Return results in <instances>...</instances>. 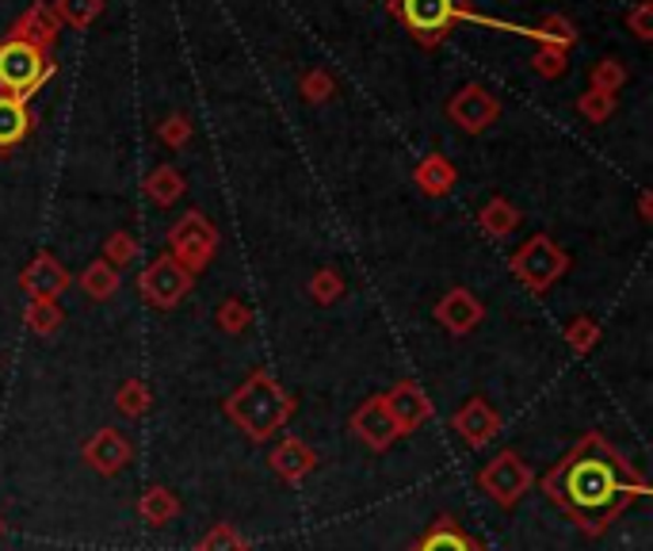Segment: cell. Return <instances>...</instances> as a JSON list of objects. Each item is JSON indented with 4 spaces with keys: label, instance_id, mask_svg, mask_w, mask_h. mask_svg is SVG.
I'll return each instance as SVG.
<instances>
[{
    "label": "cell",
    "instance_id": "6da1fadb",
    "mask_svg": "<svg viewBox=\"0 0 653 551\" xmlns=\"http://www.w3.org/2000/svg\"><path fill=\"white\" fill-rule=\"evenodd\" d=\"M543 494L585 537H604L631 502L650 494V483L604 433H585L543 475Z\"/></svg>",
    "mask_w": 653,
    "mask_h": 551
},
{
    "label": "cell",
    "instance_id": "7a4b0ae2",
    "mask_svg": "<svg viewBox=\"0 0 653 551\" xmlns=\"http://www.w3.org/2000/svg\"><path fill=\"white\" fill-rule=\"evenodd\" d=\"M225 418L248 437V441H272L279 429H287V421L295 418V398L272 379L268 372H253L230 398H225Z\"/></svg>",
    "mask_w": 653,
    "mask_h": 551
},
{
    "label": "cell",
    "instance_id": "3957f363",
    "mask_svg": "<svg viewBox=\"0 0 653 551\" xmlns=\"http://www.w3.org/2000/svg\"><path fill=\"white\" fill-rule=\"evenodd\" d=\"M531 486H535V475H531L528 460L512 449L497 452V456L478 471V491H486V498L497 502L501 509L520 506L531 494Z\"/></svg>",
    "mask_w": 653,
    "mask_h": 551
},
{
    "label": "cell",
    "instance_id": "277c9868",
    "mask_svg": "<svg viewBox=\"0 0 653 551\" xmlns=\"http://www.w3.org/2000/svg\"><path fill=\"white\" fill-rule=\"evenodd\" d=\"M46 77L43 54L31 43H8L0 46V89L12 92L15 100L27 92H35Z\"/></svg>",
    "mask_w": 653,
    "mask_h": 551
},
{
    "label": "cell",
    "instance_id": "5b68a950",
    "mask_svg": "<svg viewBox=\"0 0 653 551\" xmlns=\"http://www.w3.org/2000/svg\"><path fill=\"white\" fill-rule=\"evenodd\" d=\"M512 268L531 291H546L554 279L566 273V253H562L554 242H546V238H531V242L516 253Z\"/></svg>",
    "mask_w": 653,
    "mask_h": 551
},
{
    "label": "cell",
    "instance_id": "8992f818",
    "mask_svg": "<svg viewBox=\"0 0 653 551\" xmlns=\"http://www.w3.org/2000/svg\"><path fill=\"white\" fill-rule=\"evenodd\" d=\"M451 429H455L458 441H463L466 449H486V444L494 441L497 433H501V414H497L482 395H474L455 410Z\"/></svg>",
    "mask_w": 653,
    "mask_h": 551
},
{
    "label": "cell",
    "instance_id": "52a82bcc",
    "mask_svg": "<svg viewBox=\"0 0 653 551\" xmlns=\"http://www.w3.org/2000/svg\"><path fill=\"white\" fill-rule=\"evenodd\" d=\"M80 460L88 463V467L96 471V475H103V478H111V475H119V471L126 467V463L134 460V444L126 441L119 429H96L92 437L85 441V449H80Z\"/></svg>",
    "mask_w": 653,
    "mask_h": 551
},
{
    "label": "cell",
    "instance_id": "ba28073f",
    "mask_svg": "<svg viewBox=\"0 0 653 551\" xmlns=\"http://www.w3.org/2000/svg\"><path fill=\"white\" fill-rule=\"evenodd\" d=\"M383 403H386V410H390V418H394V426H398L401 437H409L413 429H421L424 421L432 418L429 395H424L421 383H413V379L394 383V387L383 395Z\"/></svg>",
    "mask_w": 653,
    "mask_h": 551
},
{
    "label": "cell",
    "instance_id": "9c48e42d",
    "mask_svg": "<svg viewBox=\"0 0 653 551\" xmlns=\"http://www.w3.org/2000/svg\"><path fill=\"white\" fill-rule=\"evenodd\" d=\"M352 433H356L370 452H386L401 437L390 410H386L383 395H370L356 406V414H352Z\"/></svg>",
    "mask_w": 653,
    "mask_h": 551
},
{
    "label": "cell",
    "instance_id": "30bf717a",
    "mask_svg": "<svg viewBox=\"0 0 653 551\" xmlns=\"http://www.w3.org/2000/svg\"><path fill=\"white\" fill-rule=\"evenodd\" d=\"M188 287H191L188 268H184L180 261H173V257L157 261V265H153L150 273L142 276L145 299L157 302V307H173V302H180L184 295H188Z\"/></svg>",
    "mask_w": 653,
    "mask_h": 551
},
{
    "label": "cell",
    "instance_id": "8fae6325",
    "mask_svg": "<svg viewBox=\"0 0 653 551\" xmlns=\"http://www.w3.org/2000/svg\"><path fill=\"white\" fill-rule=\"evenodd\" d=\"M268 463L284 483H302L313 467H318V452L298 437H284L276 449L268 452Z\"/></svg>",
    "mask_w": 653,
    "mask_h": 551
},
{
    "label": "cell",
    "instance_id": "7c38bea8",
    "mask_svg": "<svg viewBox=\"0 0 653 551\" xmlns=\"http://www.w3.org/2000/svg\"><path fill=\"white\" fill-rule=\"evenodd\" d=\"M173 245H176V257L184 261L188 268H199L207 257H211L214 250V234L211 227H207L199 214H191V219H184L180 227L173 230Z\"/></svg>",
    "mask_w": 653,
    "mask_h": 551
},
{
    "label": "cell",
    "instance_id": "4fadbf2b",
    "mask_svg": "<svg viewBox=\"0 0 653 551\" xmlns=\"http://www.w3.org/2000/svg\"><path fill=\"white\" fill-rule=\"evenodd\" d=\"M409 551H486V548H482L471 532L458 529L451 517H435V521L429 525V532H424V537L417 540Z\"/></svg>",
    "mask_w": 653,
    "mask_h": 551
},
{
    "label": "cell",
    "instance_id": "5bb4252c",
    "mask_svg": "<svg viewBox=\"0 0 653 551\" xmlns=\"http://www.w3.org/2000/svg\"><path fill=\"white\" fill-rule=\"evenodd\" d=\"M440 322L447 326L455 338H463V333H471L474 326L482 322V307H478V299L474 295H466V291H451L447 299L440 302Z\"/></svg>",
    "mask_w": 653,
    "mask_h": 551
},
{
    "label": "cell",
    "instance_id": "9a60e30c",
    "mask_svg": "<svg viewBox=\"0 0 653 551\" xmlns=\"http://www.w3.org/2000/svg\"><path fill=\"white\" fill-rule=\"evenodd\" d=\"M139 517L150 529H165L180 517V498L168 486H145V494L139 498Z\"/></svg>",
    "mask_w": 653,
    "mask_h": 551
},
{
    "label": "cell",
    "instance_id": "2e32d148",
    "mask_svg": "<svg viewBox=\"0 0 653 551\" xmlns=\"http://www.w3.org/2000/svg\"><path fill=\"white\" fill-rule=\"evenodd\" d=\"M455 12V0H406V20L417 31H443Z\"/></svg>",
    "mask_w": 653,
    "mask_h": 551
},
{
    "label": "cell",
    "instance_id": "e0dca14e",
    "mask_svg": "<svg viewBox=\"0 0 653 551\" xmlns=\"http://www.w3.org/2000/svg\"><path fill=\"white\" fill-rule=\"evenodd\" d=\"M27 126H31V119H27L23 100H15V96H0V150L23 142Z\"/></svg>",
    "mask_w": 653,
    "mask_h": 551
},
{
    "label": "cell",
    "instance_id": "ac0fdd59",
    "mask_svg": "<svg viewBox=\"0 0 653 551\" xmlns=\"http://www.w3.org/2000/svg\"><path fill=\"white\" fill-rule=\"evenodd\" d=\"M23 284H27L31 291L38 295V299H51V295H58L62 287H66V273H62V268L54 265L51 257H43V261H35V265H31V273L23 276Z\"/></svg>",
    "mask_w": 653,
    "mask_h": 551
},
{
    "label": "cell",
    "instance_id": "d6986e66",
    "mask_svg": "<svg viewBox=\"0 0 653 551\" xmlns=\"http://www.w3.org/2000/svg\"><path fill=\"white\" fill-rule=\"evenodd\" d=\"M150 387H145L142 379H126L123 387H119V395H115V410L123 414V418H142L145 410H150Z\"/></svg>",
    "mask_w": 653,
    "mask_h": 551
},
{
    "label": "cell",
    "instance_id": "ffe728a7",
    "mask_svg": "<svg viewBox=\"0 0 653 551\" xmlns=\"http://www.w3.org/2000/svg\"><path fill=\"white\" fill-rule=\"evenodd\" d=\"M196 551H253L248 548V540L241 537L233 525H225V521H218L214 529H207V537L199 540Z\"/></svg>",
    "mask_w": 653,
    "mask_h": 551
},
{
    "label": "cell",
    "instance_id": "44dd1931",
    "mask_svg": "<svg viewBox=\"0 0 653 551\" xmlns=\"http://www.w3.org/2000/svg\"><path fill=\"white\" fill-rule=\"evenodd\" d=\"M27 326L38 333V338H51V333L62 326V310L54 307L51 299H35V302H31V310H27Z\"/></svg>",
    "mask_w": 653,
    "mask_h": 551
},
{
    "label": "cell",
    "instance_id": "7402d4cb",
    "mask_svg": "<svg viewBox=\"0 0 653 551\" xmlns=\"http://www.w3.org/2000/svg\"><path fill=\"white\" fill-rule=\"evenodd\" d=\"M85 287H88V295H96V299H108V295L119 287L115 268H108V265H92V268H88V273H85Z\"/></svg>",
    "mask_w": 653,
    "mask_h": 551
},
{
    "label": "cell",
    "instance_id": "603a6c76",
    "mask_svg": "<svg viewBox=\"0 0 653 551\" xmlns=\"http://www.w3.org/2000/svg\"><path fill=\"white\" fill-rule=\"evenodd\" d=\"M218 326H222L225 333H241L248 326V310L241 307V302H225L222 315H218Z\"/></svg>",
    "mask_w": 653,
    "mask_h": 551
},
{
    "label": "cell",
    "instance_id": "cb8c5ba5",
    "mask_svg": "<svg viewBox=\"0 0 653 551\" xmlns=\"http://www.w3.org/2000/svg\"><path fill=\"white\" fill-rule=\"evenodd\" d=\"M486 227L494 230V234H508V230L516 227V214L508 211L505 203H494V207L486 211Z\"/></svg>",
    "mask_w": 653,
    "mask_h": 551
},
{
    "label": "cell",
    "instance_id": "d4e9b609",
    "mask_svg": "<svg viewBox=\"0 0 653 551\" xmlns=\"http://www.w3.org/2000/svg\"><path fill=\"white\" fill-rule=\"evenodd\" d=\"M313 299L318 302H329V299H336L341 295V279H336V273H321L318 279H313Z\"/></svg>",
    "mask_w": 653,
    "mask_h": 551
},
{
    "label": "cell",
    "instance_id": "484cf974",
    "mask_svg": "<svg viewBox=\"0 0 653 551\" xmlns=\"http://www.w3.org/2000/svg\"><path fill=\"white\" fill-rule=\"evenodd\" d=\"M569 345H574L577 353H588V349L596 345V326L593 322H577L574 330H569Z\"/></svg>",
    "mask_w": 653,
    "mask_h": 551
},
{
    "label": "cell",
    "instance_id": "4316f807",
    "mask_svg": "<svg viewBox=\"0 0 653 551\" xmlns=\"http://www.w3.org/2000/svg\"><path fill=\"white\" fill-rule=\"evenodd\" d=\"M150 191H153V199H161V203H168V199H173L176 191H180V180H176L173 173H161V177H153Z\"/></svg>",
    "mask_w": 653,
    "mask_h": 551
},
{
    "label": "cell",
    "instance_id": "83f0119b",
    "mask_svg": "<svg viewBox=\"0 0 653 551\" xmlns=\"http://www.w3.org/2000/svg\"><path fill=\"white\" fill-rule=\"evenodd\" d=\"M111 257H115V261L134 257V245H131V238H115V242H111Z\"/></svg>",
    "mask_w": 653,
    "mask_h": 551
},
{
    "label": "cell",
    "instance_id": "f1b7e54d",
    "mask_svg": "<svg viewBox=\"0 0 653 551\" xmlns=\"http://www.w3.org/2000/svg\"><path fill=\"white\" fill-rule=\"evenodd\" d=\"M0 532H4V521H0Z\"/></svg>",
    "mask_w": 653,
    "mask_h": 551
}]
</instances>
